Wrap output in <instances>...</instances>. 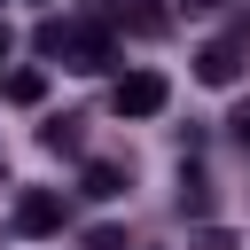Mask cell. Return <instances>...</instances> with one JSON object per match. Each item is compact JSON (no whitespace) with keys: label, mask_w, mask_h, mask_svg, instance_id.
I'll return each mask as SVG.
<instances>
[{"label":"cell","mask_w":250,"mask_h":250,"mask_svg":"<svg viewBox=\"0 0 250 250\" xmlns=\"http://www.w3.org/2000/svg\"><path fill=\"white\" fill-rule=\"evenodd\" d=\"M195 250H234V234L227 227H195Z\"/></svg>","instance_id":"cell-12"},{"label":"cell","mask_w":250,"mask_h":250,"mask_svg":"<svg viewBox=\"0 0 250 250\" xmlns=\"http://www.w3.org/2000/svg\"><path fill=\"white\" fill-rule=\"evenodd\" d=\"M188 8H219V0H188Z\"/></svg>","instance_id":"cell-15"},{"label":"cell","mask_w":250,"mask_h":250,"mask_svg":"<svg viewBox=\"0 0 250 250\" xmlns=\"http://www.w3.org/2000/svg\"><path fill=\"white\" fill-rule=\"evenodd\" d=\"M39 141H47L55 156H78V148H86V133H78V117H47V125H39Z\"/></svg>","instance_id":"cell-7"},{"label":"cell","mask_w":250,"mask_h":250,"mask_svg":"<svg viewBox=\"0 0 250 250\" xmlns=\"http://www.w3.org/2000/svg\"><path fill=\"white\" fill-rule=\"evenodd\" d=\"M31 47H39V55H70V23H62V16H47V23L31 31Z\"/></svg>","instance_id":"cell-9"},{"label":"cell","mask_w":250,"mask_h":250,"mask_svg":"<svg viewBox=\"0 0 250 250\" xmlns=\"http://www.w3.org/2000/svg\"><path fill=\"white\" fill-rule=\"evenodd\" d=\"M70 70H109L117 62V47H109V23H70V55H62Z\"/></svg>","instance_id":"cell-3"},{"label":"cell","mask_w":250,"mask_h":250,"mask_svg":"<svg viewBox=\"0 0 250 250\" xmlns=\"http://www.w3.org/2000/svg\"><path fill=\"white\" fill-rule=\"evenodd\" d=\"M86 195H94V203H109V195H125V164H109V156H94V164H86Z\"/></svg>","instance_id":"cell-6"},{"label":"cell","mask_w":250,"mask_h":250,"mask_svg":"<svg viewBox=\"0 0 250 250\" xmlns=\"http://www.w3.org/2000/svg\"><path fill=\"white\" fill-rule=\"evenodd\" d=\"M86 250H133L125 227H86Z\"/></svg>","instance_id":"cell-11"},{"label":"cell","mask_w":250,"mask_h":250,"mask_svg":"<svg viewBox=\"0 0 250 250\" xmlns=\"http://www.w3.org/2000/svg\"><path fill=\"white\" fill-rule=\"evenodd\" d=\"M227 133H234V141H242V148H250V94H242V102H234V117H227Z\"/></svg>","instance_id":"cell-13"},{"label":"cell","mask_w":250,"mask_h":250,"mask_svg":"<svg viewBox=\"0 0 250 250\" xmlns=\"http://www.w3.org/2000/svg\"><path fill=\"white\" fill-rule=\"evenodd\" d=\"M62 219H70L62 188H23L16 195V234H62Z\"/></svg>","instance_id":"cell-2"},{"label":"cell","mask_w":250,"mask_h":250,"mask_svg":"<svg viewBox=\"0 0 250 250\" xmlns=\"http://www.w3.org/2000/svg\"><path fill=\"white\" fill-rule=\"evenodd\" d=\"M8 102H16V109H39V102H47V70H16V78H8Z\"/></svg>","instance_id":"cell-8"},{"label":"cell","mask_w":250,"mask_h":250,"mask_svg":"<svg viewBox=\"0 0 250 250\" xmlns=\"http://www.w3.org/2000/svg\"><path fill=\"white\" fill-rule=\"evenodd\" d=\"M195 78H203V86H234V78H242V47H234V39H211V47L195 55Z\"/></svg>","instance_id":"cell-5"},{"label":"cell","mask_w":250,"mask_h":250,"mask_svg":"<svg viewBox=\"0 0 250 250\" xmlns=\"http://www.w3.org/2000/svg\"><path fill=\"white\" fill-rule=\"evenodd\" d=\"M102 23H117V31H133V39H156L172 16H164L156 0H109V8H102Z\"/></svg>","instance_id":"cell-4"},{"label":"cell","mask_w":250,"mask_h":250,"mask_svg":"<svg viewBox=\"0 0 250 250\" xmlns=\"http://www.w3.org/2000/svg\"><path fill=\"white\" fill-rule=\"evenodd\" d=\"M8 47H16V39H8V23H0V62H8Z\"/></svg>","instance_id":"cell-14"},{"label":"cell","mask_w":250,"mask_h":250,"mask_svg":"<svg viewBox=\"0 0 250 250\" xmlns=\"http://www.w3.org/2000/svg\"><path fill=\"white\" fill-rule=\"evenodd\" d=\"M180 211H188V219H203V211H211V180H203V172H188V180H180Z\"/></svg>","instance_id":"cell-10"},{"label":"cell","mask_w":250,"mask_h":250,"mask_svg":"<svg viewBox=\"0 0 250 250\" xmlns=\"http://www.w3.org/2000/svg\"><path fill=\"white\" fill-rule=\"evenodd\" d=\"M164 102H172L164 70H125V78L109 86V109H117V117H156Z\"/></svg>","instance_id":"cell-1"}]
</instances>
